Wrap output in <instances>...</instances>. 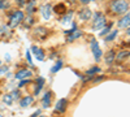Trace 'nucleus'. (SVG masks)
Wrapping results in <instances>:
<instances>
[{"instance_id": "nucleus-1", "label": "nucleus", "mask_w": 130, "mask_h": 117, "mask_svg": "<svg viewBox=\"0 0 130 117\" xmlns=\"http://www.w3.org/2000/svg\"><path fill=\"white\" fill-rule=\"evenodd\" d=\"M111 9L116 14L126 13L127 9H129V3L126 2V0H113V2L111 3Z\"/></svg>"}, {"instance_id": "nucleus-2", "label": "nucleus", "mask_w": 130, "mask_h": 117, "mask_svg": "<svg viewBox=\"0 0 130 117\" xmlns=\"http://www.w3.org/2000/svg\"><path fill=\"white\" fill-rule=\"evenodd\" d=\"M22 20H24V12H22V10H14V12L10 14L9 26H10V27H14V26H17Z\"/></svg>"}, {"instance_id": "nucleus-3", "label": "nucleus", "mask_w": 130, "mask_h": 117, "mask_svg": "<svg viewBox=\"0 0 130 117\" xmlns=\"http://www.w3.org/2000/svg\"><path fill=\"white\" fill-rule=\"evenodd\" d=\"M105 24H107V20H105V17H104L102 13L98 12V13L95 14V18H94L92 29H94V30H99V29H102Z\"/></svg>"}, {"instance_id": "nucleus-4", "label": "nucleus", "mask_w": 130, "mask_h": 117, "mask_svg": "<svg viewBox=\"0 0 130 117\" xmlns=\"http://www.w3.org/2000/svg\"><path fill=\"white\" fill-rule=\"evenodd\" d=\"M91 51H92V55H94L95 61H99L102 59L103 52H102V48L99 47V43H98L95 39H91Z\"/></svg>"}, {"instance_id": "nucleus-5", "label": "nucleus", "mask_w": 130, "mask_h": 117, "mask_svg": "<svg viewBox=\"0 0 130 117\" xmlns=\"http://www.w3.org/2000/svg\"><path fill=\"white\" fill-rule=\"evenodd\" d=\"M91 16H92V12H91L89 8H83V9H81L79 12H78V17L82 21H89L91 18Z\"/></svg>"}, {"instance_id": "nucleus-6", "label": "nucleus", "mask_w": 130, "mask_h": 117, "mask_svg": "<svg viewBox=\"0 0 130 117\" xmlns=\"http://www.w3.org/2000/svg\"><path fill=\"white\" fill-rule=\"evenodd\" d=\"M67 107H68V100L67 99H60L56 104L55 111L59 112V113H64L65 111H67Z\"/></svg>"}, {"instance_id": "nucleus-7", "label": "nucleus", "mask_w": 130, "mask_h": 117, "mask_svg": "<svg viewBox=\"0 0 130 117\" xmlns=\"http://www.w3.org/2000/svg\"><path fill=\"white\" fill-rule=\"evenodd\" d=\"M31 51H32V54H34V56L37 57V60H39V61L44 60V51L42 48H39L38 46H32Z\"/></svg>"}, {"instance_id": "nucleus-8", "label": "nucleus", "mask_w": 130, "mask_h": 117, "mask_svg": "<svg viewBox=\"0 0 130 117\" xmlns=\"http://www.w3.org/2000/svg\"><path fill=\"white\" fill-rule=\"evenodd\" d=\"M31 70H27V69H21L18 70L16 74H14V78L16 79H24V78H29L31 77Z\"/></svg>"}, {"instance_id": "nucleus-9", "label": "nucleus", "mask_w": 130, "mask_h": 117, "mask_svg": "<svg viewBox=\"0 0 130 117\" xmlns=\"http://www.w3.org/2000/svg\"><path fill=\"white\" fill-rule=\"evenodd\" d=\"M118 27H120V29H126L129 25H130V12L129 13H126L120 21H118Z\"/></svg>"}, {"instance_id": "nucleus-10", "label": "nucleus", "mask_w": 130, "mask_h": 117, "mask_svg": "<svg viewBox=\"0 0 130 117\" xmlns=\"http://www.w3.org/2000/svg\"><path fill=\"white\" fill-rule=\"evenodd\" d=\"M40 12H42V16L44 20H50L51 17V4H44L42 8H40Z\"/></svg>"}, {"instance_id": "nucleus-11", "label": "nucleus", "mask_w": 130, "mask_h": 117, "mask_svg": "<svg viewBox=\"0 0 130 117\" xmlns=\"http://www.w3.org/2000/svg\"><path fill=\"white\" fill-rule=\"evenodd\" d=\"M50 105H51V92L48 91V92L44 94V96H43V99H42V107L48 108Z\"/></svg>"}, {"instance_id": "nucleus-12", "label": "nucleus", "mask_w": 130, "mask_h": 117, "mask_svg": "<svg viewBox=\"0 0 130 117\" xmlns=\"http://www.w3.org/2000/svg\"><path fill=\"white\" fill-rule=\"evenodd\" d=\"M34 102V99H32V96H25V98H22L20 100V105L22 108H26V107H29V105Z\"/></svg>"}, {"instance_id": "nucleus-13", "label": "nucleus", "mask_w": 130, "mask_h": 117, "mask_svg": "<svg viewBox=\"0 0 130 117\" xmlns=\"http://www.w3.org/2000/svg\"><path fill=\"white\" fill-rule=\"evenodd\" d=\"M69 37H68V42H72V40H74L75 38H79L81 35H82V33H81V31L79 30H73V31H70V33L68 34Z\"/></svg>"}, {"instance_id": "nucleus-14", "label": "nucleus", "mask_w": 130, "mask_h": 117, "mask_svg": "<svg viewBox=\"0 0 130 117\" xmlns=\"http://www.w3.org/2000/svg\"><path fill=\"white\" fill-rule=\"evenodd\" d=\"M129 56H130V52H129V51H121L120 54L116 55V60H117V61H122V60H125V59L129 57Z\"/></svg>"}, {"instance_id": "nucleus-15", "label": "nucleus", "mask_w": 130, "mask_h": 117, "mask_svg": "<svg viewBox=\"0 0 130 117\" xmlns=\"http://www.w3.org/2000/svg\"><path fill=\"white\" fill-rule=\"evenodd\" d=\"M111 27H112V24H111V22H109V25H104V26L102 27V31L99 33V35H100V37H104V35H107L108 33H109Z\"/></svg>"}, {"instance_id": "nucleus-16", "label": "nucleus", "mask_w": 130, "mask_h": 117, "mask_svg": "<svg viewBox=\"0 0 130 117\" xmlns=\"http://www.w3.org/2000/svg\"><path fill=\"white\" fill-rule=\"evenodd\" d=\"M113 60H115V51H109L108 55H107V57H105V62L107 64H112Z\"/></svg>"}, {"instance_id": "nucleus-17", "label": "nucleus", "mask_w": 130, "mask_h": 117, "mask_svg": "<svg viewBox=\"0 0 130 117\" xmlns=\"http://www.w3.org/2000/svg\"><path fill=\"white\" fill-rule=\"evenodd\" d=\"M3 100H4V103H5L7 105H10V104L13 103V98H12V95H10V94L4 95V96H3Z\"/></svg>"}, {"instance_id": "nucleus-18", "label": "nucleus", "mask_w": 130, "mask_h": 117, "mask_svg": "<svg viewBox=\"0 0 130 117\" xmlns=\"http://www.w3.org/2000/svg\"><path fill=\"white\" fill-rule=\"evenodd\" d=\"M61 66H62V61H61V60H57V62L53 65V68L51 69V72H52V73H56V72H59V70L61 69Z\"/></svg>"}, {"instance_id": "nucleus-19", "label": "nucleus", "mask_w": 130, "mask_h": 117, "mask_svg": "<svg viewBox=\"0 0 130 117\" xmlns=\"http://www.w3.org/2000/svg\"><path fill=\"white\" fill-rule=\"evenodd\" d=\"M43 83H44V79H43V78H38V87H37V90H35V95L39 94V91L42 90Z\"/></svg>"}, {"instance_id": "nucleus-20", "label": "nucleus", "mask_w": 130, "mask_h": 117, "mask_svg": "<svg viewBox=\"0 0 130 117\" xmlns=\"http://www.w3.org/2000/svg\"><path fill=\"white\" fill-rule=\"evenodd\" d=\"M95 73H100V68H98V66H95V68H92V69H90L87 73V76H92V74H95Z\"/></svg>"}, {"instance_id": "nucleus-21", "label": "nucleus", "mask_w": 130, "mask_h": 117, "mask_svg": "<svg viewBox=\"0 0 130 117\" xmlns=\"http://www.w3.org/2000/svg\"><path fill=\"white\" fill-rule=\"evenodd\" d=\"M116 35H117V31L115 30V31H112V33H111V35H108V37H105V42H109V40H113V39L116 38Z\"/></svg>"}, {"instance_id": "nucleus-22", "label": "nucleus", "mask_w": 130, "mask_h": 117, "mask_svg": "<svg viewBox=\"0 0 130 117\" xmlns=\"http://www.w3.org/2000/svg\"><path fill=\"white\" fill-rule=\"evenodd\" d=\"M70 20H72V12L69 13V16L67 14L64 18H62V24H67V22H70Z\"/></svg>"}, {"instance_id": "nucleus-23", "label": "nucleus", "mask_w": 130, "mask_h": 117, "mask_svg": "<svg viewBox=\"0 0 130 117\" xmlns=\"http://www.w3.org/2000/svg\"><path fill=\"white\" fill-rule=\"evenodd\" d=\"M8 7V3L5 0H0V9H5Z\"/></svg>"}, {"instance_id": "nucleus-24", "label": "nucleus", "mask_w": 130, "mask_h": 117, "mask_svg": "<svg viewBox=\"0 0 130 117\" xmlns=\"http://www.w3.org/2000/svg\"><path fill=\"white\" fill-rule=\"evenodd\" d=\"M32 7H34V2H31V3L27 5V8H26L29 13H32Z\"/></svg>"}, {"instance_id": "nucleus-25", "label": "nucleus", "mask_w": 130, "mask_h": 117, "mask_svg": "<svg viewBox=\"0 0 130 117\" xmlns=\"http://www.w3.org/2000/svg\"><path fill=\"white\" fill-rule=\"evenodd\" d=\"M20 81H21V82H20V86H25L26 83H29V82H30V81H29V79H26V78H24V79H20Z\"/></svg>"}, {"instance_id": "nucleus-26", "label": "nucleus", "mask_w": 130, "mask_h": 117, "mask_svg": "<svg viewBox=\"0 0 130 117\" xmlns=\"http://www.w3.org/2000/svg\"><path fill=\"white\" fill-rule=\"evenodd\" d=\"M26 59H27V61H29V64H30V65H32V61H31V56H30V52H29V51L26 52Z\"/></svg>"}, {"instance_id": "nucleus-27", "label": "nucleus", "mask_w": 130, "mask_h": 117, "mask_svg": "<svg viewBox=\"0 0 130 117\" xmlns=\"http://www.w3.org/2000/svg\"><path fill=\"white\" fill-rule=\"evenodd\" d=\"M17 3H18V5H26L27 4V0H17Z\"/></svg>"}, {"instance_id": "nucleus-28", "label": "nucleus", "mask_w": 130, "mask_h": 117, "mask_svg": "<svg viewBox=\"0 0 130 117\" xmlns=\"http://www.w3.org/2000/svg\"><path fill=\"white\" fill-rule=\"evenodd\" d=\"M5 72H8V66H2V68H0V74H3Z\"/></svg>"}, {"instance_id": "nucleus-29", "label": "nucleus", "mask_w": 130, "mask_h": 117, "mask_svg": "<svg viewBox=\"0 0 130 117\" xmlns=\"http://www.w3.org/2000/svg\"><path fill=\"white\" fill-rule=\"evenodd\" d=\"M10 95H12V98H13V99H17V98H18V91H13Z\"/></svg>"}, {"instance_id": "nucleus-30", "label": "nucleus", "mask_w": 130, "mask_h": 117, "mask_svg": "<svg viewBox=\"0 0 130 117\" xmlns=\"http://www.w3.org/2000/svg\"><path fill=\"white\" fill-rule=\"evenodd\" d=\"M91 2H95V0H81L82 4H89V3H91Z\"/></svg>"}, {"instance_id": "nucleus-31", "label": "nucleus", "mask_w": 130, "mask_h": 117, "mask_svg": "<svg viewBox=\"0 0 130 117\" xmlns=\"http://www.w3.org/2000/svg\"><path fill=\"white\" fill-rule=\"evenodd\" d=\"M126 29H127V30H126V34H127V35H130V25H129Z\"/></svg>"}, {"instance_id": "nucleus-32", "label": "nucleus", "mask_w": 130, "mask_h": 117, "mask_svg": "<svg viewBox=\"0 0 130 117\" xmlns=\"http://www.w3.org/2000/svg\"><path fill=\"white\" fill-rule=\"evenodd\" d=\"M39 113H40V111H37L35 113H32V116H34V117H35V116H37V114H39Z\"/></svg>"}, {"instance_id": "nucleus-33", "label": "nucleus", "mask_w": 130, "mask_h": 117, "mask_svg": "<svg viewBox=\"0 0 130 117\" xmlns=\"http://www.w3.org/2000/svg\"><path fill=\"white\" fill-rule=\"evenodd\" d=\"M0 65H2V60H0Z\"/></svg>"}, {"instance_id": "nucleus-34", "label": "nucleus", "mask_w": 130, "mask_h": 117, "mask_svg": "<svg viewBox=\"0 0 130 117\" xmlns=\"http://www.w3.org/2000/svg\"><path fill=\"white\" fill-rule=\"evenodd\" d=\"M0 117H2V114H0Z\"/></svg>"}]
</instances>
